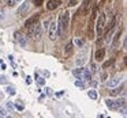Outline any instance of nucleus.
I'll list each match as a JSON object with an SVG mask.
<instances>
[{"label": "nucleus", "mask_w": 127, "mask_h": 118, "mask_svg": "<svg viewBox=\"0 0 127 118\" xmlns=\"http://www.w3.org/2000/svg\"><path fill=\"white\" fill-rule=\"evenodd\" d=\"M59 35V25L56 22H51V26H49V38L52 41H55Z\"/></svg>", "instance_id": "nucleus-4"}, {"label": "nucleus", "mask_w": 127, "mask_h": 118, "mask_svg": "<svg viewBox=\"0 0 127 118\" xmlns=\"http://www.w3.org/2000/svg\"><path fill=\"white\" fill-rule=\"evenodd\" d=\"M34 4H36V6H41V4H42V0H34Z\"/></svg>", "instance_id": "nucleus-34"}, {"label": "nucleus", "mask_w": 127, "mask_h": 118, "mask_svg": "<svg viewBox=\"0 0 127 118\" xmlns=\"http://www.w3.org/2000/svg\"><path fill=\"white\" fill-rule=\"evenodd\" d=\"M90 3H92V0H83L82 6H81V8H79V14L81 15H86V14H88V8L90 7Z\"/></svg>", "instance_id": "nucleus-6"}, {"label": "nucleus", "mask_w": 127, "mask_h": 118, "mask_svg": "<svg viewBox=\"0 0 127 118\" xmlns=\"http://www.w3.org/2000/svg\"><path fill=\"white\" fill-rule=\"evenodd\" d=\"M37 83H38L40 85H44V84H45V79H44V77L37 76Z\"/></svg>", "instance_id": "nucleus-21"}, {"label": "nucleus", "mask_w": 127, "mask_h": 118, "mask_svg": "<svg viewBox=\"0 0 127 118\" xmlns=\"http://www.w3.org/2000/svg\"><path fill=\"white\" fill-rule=\"evenodd\" d=\"M15 3H17V0H7V6L8 7H14Z\"/></svg>", "instance_id": "nucleus-23"}, {"label": "nucleus", "mask_w": 127, "mask_h": 118, "mask_svg": "<svg viewBox=\"0 0 127 118\" xmlns=\"http://www.w3.org/2000/svg\"><path fill=\"white\" fill-rule=\"evenodd\" d=\"M6 115H7V111L3 107H0V117H6Z\"/></svg>", "instance_id": "nucleus-26"}, {"label": "nucleus", "mask_w": 127, "mask_h": 118, "mask_svg": "<svg viewBox=\"0 0 127 118\" xmlns=\"http://www.w3.org/2000/svg\"><path fill=\"white\" fill-rule=\"evenodd\" d=\"M68 22H70V14L67 11H64L63 14L60 15V18H59V34H64V31H66L67 26H68Z\"/></svg>", "instance_id": "nucleus-1"}, {"label": "nucleus", "mask_w": 127, "mask_h": 118, "mask_svg": "<svg viewBox=\"0 0 127 118\" xmlns=\"http://www.w3.org/2000/svg\"><path fill=\"white\" fill-rule=\"evenodd\" d=\"M124 114H126V115H127V110H124Z\"/></svg>", "instance_id": "nucleus-41"}, {"label": "nucleus", "mask_w": 127, "mask_h": 118, "mask_svg": "<svg viewBox=\"0 0 127 118\" xmlns=\"http://www.w3.org/2000/svg\"><path fill=\"white\" fill-rule=\"evenodd\" d=\"M3 18H4V11L0 10V20H3Z\"/></svg>", "instance_id": "nucleus-35"}, {"label": "nucleus", "mask_w": 127, "mask_h": 118, "mask_svg": "<svg viewBox=\"0 0 127 118\" xmlns=\"http://www.w3.org/2000/svg\"><path fill=\"white\" fill-rule=\"evenodd\" d=\"M119 83H120V76H115L113 79H111L107 82V87L108 88H115Z\"/></svg>", "instance_id": "nucleus-8"}, {"label": "nucleus", "mask_w": 127, "mask_h": 118, "mask_svg": "<svg viewBox=\"0 0 127 118\" xmlns=\"http://www.w3.org/2000/svg\"><path fill=\"white\" fill-rule=\"evenodd\" d=\"M105 103H107L108 109H111V110H118L116 101H113V99H107V101H105Z\"/></svg>", "instance_id": "nucleus-15"}, {"label": "nucleus", "mask_w": 127, "mask_h": 118, "mask_svg": "<svg viewBox=\"0 0 127 118\" xmlns=\"http://www.w3.org/2000/svg\"><path fill=\"white\" fill-rule=\"evenodd\" d=\"M75 4H77V0H71V1L68 3V6H70V7H74Z\"/></svg>", "instance_id": "nucleus-33"}, {"label": "nucleus", "mask_w": 127, "mask_h": 118, "mask_svg": "<svg viewBox=\"0 0 127 118\" xmlns=\"http://www.w3.org/2000/svg\"><path fill=\"white\" fill-rule=\"evenodd\" d=\"M123 48L127 50V35L124 37V39H123Z\"/></svg>", "instance_id": "nucleus-30"}, {"label": "nucleus", "mask_w": 127, "mask_h": 118, "mask_svg": "<svg viewBox=\"0 0 127 118\" xmlns=\"http://www.w3.org/2000/svg\"><path fill=\"white\" fill-rule=\"evenodd\" d=\"M90 68H92V73L97 72V67H96V64H94V63H92V64H90Z\"/></svg>", "instance_id": "nucleus-27"}, {"label": "nucleus", "mask_w": 127, "mask_h": 118, "mask_svg": "<svg viewBox=\"0 0 127 118\" xmlns=\"http://www.w3.org/2000/svg\"><path fill=\"white\" fill-rule=\"evenodd\" d=\"M75 85H77V87H79V88H83V87H85V85H83V83L81 82V79L75 80Z\"/></svg>", "instance_id": "nucleus-22"}, {"label": "nucleus", "mask_w": 127, "mask_h": 118, "mask_svg": "<svg viewBox=\"0 0 127 118\" xmlns=\"http://www.w3.org/2000/svg\"><path fill=\"white\" fill-rule=\"evenodd\" d=\"M74 44L77 45L78 48H82L83 46V41H82V39H79V38H74Z\"/></svg>", "instance_id": "nucleus-20"}, {"label": "nucleus", "mask_w": 127, "mask_h": 118, "mask_svg": "<svg viewBox=\"0 0 127 118\" xmlns=\"http://www.w3.org/2000/svg\"><path fill=\"white\" fill-rule=\"evenodd\" d=\"M59 4H60V1H59V0H49V1H48V4H47V8L52 11V10L58 8Z\"/></svg>", "instance_id": "nucleus-13"}, {"label": "nucleus", "mask_w": 127, "mask_h": 118, "mask_svg": "<svg viewBox=\"0 0 127 118\" xmlns=\"http://www.w3.org/2000/svg\"><path fill=\"white\" fill-rule=\"evenodd\" d=\"M104 56H105V50L102 49H97L96 53H94V58H96V61H102L104 60Z\"/></svg>", "instance_id": "nucleus-10"}, {"label": "nucleus", "mask_w": 127, "mask_h": 118, "mask_svg": "<svg viewBox=\"0 0 127 118\" xmlns=\"http://www.w3.org/2000/svg\"><path fill=\"white\" fill-rule=\"evenodd\" d=\"M119 92H120V90H119V88H113V90L111 91V95H113V96H115V95H118Z\"/></svg>", "instance_id": "nucleus-25"}, {"label": "nucleus", "mask_w": 127, "mask_h": 118, "mask_svg": "<svg viewBox=\"0 0 127 118\" xmlns=\"http://www.w3.org/2000/svg\"><path fill=\"white\" fill-rule=\"evenodd\" d=\"M116 104H118V109H126L127 107V99L126 98H119L118 101H116Z\"/></svg>", "instance_id": "nucleus-14"}, {"label": "nucleus", "mask_w": 127, "mask_h": 118, "mask_svg": "<svg viewBox=\"0 0 127 118\" xmlns=\"http://www.w3.org/2000/svg\"><path fill=\"white\" fill-rule=\"evenodd\" d=\"M85 61H86V52H83V53H81V54L77 57V60H75V64L79 67V65H83V64H85Z\"/></svg>", "instance_id": "nucleus-12"}, {"label": "nucleus", "mask_w": 127, "mask_h": 118, "mask_svg": "<svg viewBox=\"0 0 127 118\" xmlns=\"http://www.w3.org/2000/svg\"><path fill=\"white\" fill-rule=\"evenodd\" d=\"M6 91H7L8 95H15V94H17V90H15V87H12V85H8V87L6 88Z\"/></svg>", "instance_id": "nucleus-17"}, {"label": "nucleus", "mask_w": 127, "mask_h": 118, "mask_svg": "<svg viewBox=\"0 0 127 118\" xmlns=\"http://www.w3.org/2000/svg\"><path fill=\"white\" fill-rule=\"evenodd\" d=\"M88 96L90 99H97V92H96V90H89L88 91Z\"/></svg>", "instance_id": "nucleus-18"}, {"label": "nucleus", "mask_w": 127, "mask_h": 118, "mask_svg": "<svg viewBox=\"0 0 127 118\" xmlns=\"http://www.w3.org/2000/svg\"><path fill=\"white\" fill-rule=\"evenodd\" d=\"M45 92H47V95H53V92H52V90H51V88H45Z\"/></svg>", "instance_id": "nucleus-31"}, {"label": "nucleus", "mask_w": 127, "mask_h": 118, "mask_svg": "<svg viewBox=\"0 0 127 118\" xmlns=\"http://www.w3.org/2000/svg\"><path fill=\"white\" fill-rule=\"evenodd\" d=\"M29 30H30V35H33V38H36V39H38L40 37H41V34H42V27L38 25V23H36L34 26L29 27Z\"/></svg>", "instance_id": "nucleus-5"}, {"label": "nucleus", "mask_w": 127, "mask_h": 118, "mask_svg": "<svg viewBox=\"0 0 127 118\" xmlns=\"http://www.w3.org/2000/svg\"><path fill=\"white\" fill-rule=\"evenodd\" d=\"M104 26H105V14H100L97 23H96V31L98 35H101L102 30H104Z\"/></svg>", "instance_id": "nucleus-3"}, {"label": "nucleus", "mask_w": 127, "mask_h": 118, "mask_svg": "<svg viewBox=\"0 0 127 118\" xmlns=\"http://www.w3.org/2000/svg\"><path fill=\"white\" fill-rule=\"evenodd\" d=\"M112 63H113V60L105 61V63H104V65H102V68H107V67H109V65H111V64H112Z\"/></svg>", "instance_id": "nucleus-29"}, {"label": "nucleus", "mask_w": 127, "mask_h": 118, "mask_svg": "<svg viewBox=\"0 0 127 118\" xmlns=\"http://www.w3.org/2000/svg\"><path fill=\"white\" fill-rule=\"evenodd\" d=\"M44 75H45V76L48 77V76H49V72H48V71H44Z\"/></svg>", "instance_id": "nucleus-38"}, {"label": "nucleus", "mask_w": 127, "mask_h": 118, "mask_svg": "<svg viewBox=\"0 0 127 118\" xmlns=\"http://www.w3.org/2000/svg\"><path fill=\"white\" fill-rule=\"evenodd\" d=\"M119 37H120V30L116 31L115 37H113V42H112V46H116L118 45V41H119Z\"/></svg>", "instance_id": "nucleus-19"}, {"label": "nucleus", "mask_w": 127, "mask_h": 118, "mask_svg": "<svg viewBox=\"0 0 127 118\" xmlns=\"http://www.w3.org/2000/svg\"><path fill=\"white\" fill-rule=\"evenodd\" d=\"M101 79H102V80L107 79V73H102V75H101Z\"/></svg>", "instance_id": "nucleus-37"}, {"label": "nucleus", "mask_w": 127, "mask_h": 118, "mask_svg": "<svg viewBox=\"0 0 127 118\" xmlns=\"http://www.w3.org/2000/svg\"><path fill=\"white\" fill-rule=\"evenodd\" d=\"M15 109L19 110V111H22V110L25 109V106H23V104H21V103H17V104H15Z\"/></svg>", "instance_id": "nucleus-24"}, {"label": "nucleus", "mask_w": 127, "mask_h": 118, "mask_svg": "<svg viewBox=\"0 0 127 118\" xmlns=\"http://www.w3.org/2000/svg\"><path fill=\"white\" fill-rule=\"evenodd\" d=\"M29 7H30V4H29V1H25V3H23L22 6H21L19 8H18L17 14H18V15H23V14H25V12L29 10Z\"/></svg>", "instance_id": "nucleus-11"}, {"label": "nucleus", "mask_w": 127, "mask_h": 118, "mask_svg": "<svg viewBox=\"0 0 127 118\" xmlns=\"http://www.w3.org/2000/svg\"><path fill=\"white\" fill-rule=\"evenodd\" d=\"M64 53H66V56H70L72 53V44L71 42H68V44L66 45V49H64Z\"/></svg>", "instance_id": "nucleus-16"}, {"label": "nucleus", "mask_w": 127, "mask_h": 118, "mask_svg": "<svg viewBox=\"0 0 127 118\" xmlns=\"http://www.w3.org/2000/svg\"><path fill=\"white\" fill-rule=\"evenodd\" d=\"M48 25H49V20H45V22H44V29L48 27Z\"/></svg>", "instance_id": "nucleus-36"}, {"label": "nucleus", "mask_w": 127, "mask_h": 118, "mask_svg": "<svg viewBox=\"0 0 127 118\" xmlns=\"http://www.w3.org/2000/svg\"><path fill=\"white\" fill-rule=\"evenodd\" d=\"M28 83H29V84L32 83V77H30V76H28Z\"/></svg>", "instance_id": "nucleus-39"}, {"label": "nucleus", "mask_w": 127, "mask_h": 118, "mask_svg": "<svg viewBox=\"0 0 127 118\" xmlns=\"http://www.w3.org/2000/svg\"><path fill=\"white\" fill-rule=\"evenodd\" d=\"M38 18H40V15L38 14H36L34 15V17H32V18H29L28 20H26L25 22V27H32V26H34L37 23V20H38Z\"/></svg>", "instance_id": "nucleus-7"}, {"label": "nucleus", "mask_w": 127, "mask_h": 118, "mask_svg": "<svg viewBox=\"0 0 127 118\" xmlns=\"http://www.w3.org/2000/svg\"><path fill=\"white\" fill-rule=\"evenodd\" d=\"M72 75H74L77 79L85 80V82H89V80H92V72H89L88 69H85V68L74 69V71H72Z\"/></svg>", "instance_id": "nucleus-2"}, {"label": "nucleus", "mask_w": 127, "mask_h": 118, "mask_svg": "<svg viewBox=\"0 0 127 118\" xmlns=\"http://www.w3.org/2000/svg\"><path fill=\"white\" fill-rule=\"evenodd\" d=\"M124 64H126V65H127V56H126V57H124Z\"/></svg>", "instance_id": "nucleus-40"}, {"label": "nucleus", "mask_w": 127, "mask_h": 118, "mask_svg": "<svg viewBox=\"0 0 127 118\" xmlns=\"http://www.w3.org/2000/svg\"><path fill=\"white\" fill-rule=\"evenodd\" d=\"M7 109H8V110H11V111H12V110H14V104H12V103H10V102H8V103H7Z\"/></svg>", "instance_id": "nucleus-32"}, {"label": "nucleus", "mask_w": 127, "mask_h": 118, "mask_svg": "<svg viewBox=\"0 0 127 118\" xmlns=\"http://www.w3.org/2000/svg\"><path fill=\"white\" fill-rule=\"evenodd\" d=\"M7 83V77L6 76H0V84H6Z\"/></svg>", "instance_id": "nucleus-28"}, {"label": "nucleus", "mask_w": 127, "mask_h": 118, "mask_svg": "<svg viewBox=\"0 0 127 118\" xmlns=\"http://www.w3.org/2000/svg\"><path fill=\"white\" fill-rule=\"evenodd\" d=\"M15 39H17V42L21 45L22 48H25L26 46V37L23 35V34H21V33H15Z\"/></svg>", "instance_id": "nucleus-9"}]
</instances>
